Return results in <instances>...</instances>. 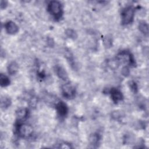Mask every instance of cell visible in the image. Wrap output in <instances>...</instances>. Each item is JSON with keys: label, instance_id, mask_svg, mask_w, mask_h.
<instances>
[{"label": "cell", "instance_id": "1", "mask_svg": "<svg viewBox=\"0 0 149 149\" xmlns=\"http://www.w3.org/2000/svg\"><path fill=\"white\" fill-rule=\"evenodd\" d=\"M62 6L60 2L57 1H51L48 5V10L55 19H59L62 15Z\"/></svg>", "mask_w": 149, "mask_h": 149}, {"label": "cell", "instance_id": "2", "mask_svg": "<svg viewBox=\"0 0 149 149\" xmlns=\"http://www.w3.org/2000/svg\"><path fill=\"white\" fill-rule=\"evenodd\" d=\"M16 130L19 136L23 138L30 137L33 133V127L30 125L25 123H19Z\"/></svg>", "mask_w": 149, "mask_h": 149}, {"label": "cell", "instance_id": "3", "mask_svg": "<svg viewBox=\"0 0 149 149\" xmlns=\"http://www.w3.org/2000/svg\"><path fill=\"white\" fill-rule=\"evenodd\" d=\"M134 16V8L127 6L122 12V22L123 24H129L133 21Z\"/></svg>", "mask_w": 149, "mask_h": 149}, {"label": "cell", "instance_id": "4", "mask_svg": "<svg viewBox=\"0 0 149 149\" xmlns=\"http://www.w3.org/2000/svg\"><path fill=\"white\" fill-rule=\"evenodd\" d=\"M117 59L119 62L127 63L130 65H134L135 63L133 55L129 51H121L118 55Z\"/></svg>", "mask_w": 149, "mask_h": 149}, {"label": "cell", "instance_id": "5", "mask_svg": "<svg viewBox=\"0 0 149 149\" xmlns=\"http://www.w3.org/2000/svg\"><path fill=\"white\" fill-rule=\"evenodd\" d=\"M62 93L63 97L70 99L74 97L76 88L72 84L66 83L62 86Z\"/></svg>", "mask_w": 149, "mask_h": 149}, {"label": "cell", "instance_id": "6", "mask_svg": "<svg viewBox=\"0 0 149 149\" xmlns=\"http://www.w3.org/2000/svg\"><path fill=\"white\" fill-rule=\"evenodd\" d=\"M5 29L6 31L9 34H15L19 31L17 25L12 21H8L5 24Z\"/></svg>", "mask_w": 149, "mask_h": 149}, {"label": "cell", "instance_id": "7", "mask_svg": "<svg viewBox=\"0 0 149 149\" xmlns=\"http://www.w3.org/2000/svg\"><path fill=\"white\" fill-rule=\"evenodd\" d=\"M56 109L59 115L61 117L66 116L68 112L67 105L62 101H59L56 104Z\"/></svg>", "mask_w": 149, "mask_h": 149}, {"label": "cell", "instance_id": "8", "mask_svg": "<svg viewBox=\"0 0 149 149\" xmlns=\"http://www.w3.org/2000/svg\"><path fill=\"white\" fill-rule=\"evenodd\" d=\"M110 93L112 99L115 103H118L123 100V97L122 93L119 90L115 88H112L110 91Z\"/></svg>", "mask_w": 149, "mask_h": 149}, {"label": "cell", "instance_id": "9", "mask_svg": "<svg viewBox=\"0 0 149 149\" xmlns=\"http://www.w3.org/2000/svg\"><path fill=\"white\" fill-rule=\"evenodd\" d=\"M16 115L19 121L24 120L29 115V110L26 108H19L16 111Z\"/></svg>", "mask_w": 149, "mask_h": 149}, {"label": "cell", "instance_id": "10", "mask_svg": "<svg viewBox=\"0 0 149 149\" xmlns=\"http://www.w3.org/2000/svg\"><path fill=\"white\" fill-rule=\"evenodd\" d=\"M55 72L58 77L62 80L66 81L68 79V74L66 70L61 66H56L55 68Z\"/></svg>", "mask_w": 149, "mask_h": 149}, {"label": "cell", "instance_id": "11", "mask_svg": "<svg viewBox=\"0 0 149 149\" xmlns=\"http://www.w3.org/2000/svg\"><path fill=\"white\" fill-rule=\"evenodd\" d=\"M18 69H19V65L15 61H13L10 62L8 66V73L11 75L16 74V72L18 71Z\"/></svg>", "mask_w": 149, "mask_h": 149}, {"label": "cell", "instance_id": "12", "mask_svg": "<svg viewBox=\"0 0 149 149\" xmlns=\"http://www.w3.org/2000/svg\"><path fill=\"white\" fill-rule=\"evenodd\" d=\"M101 136L98 133H94L91 134L89 137V142L91 145L94 146H97L100 140Z\"/></svg>", "mask_w": 149, "mask_h": 149}, {"label": "cell", "instance_id": "13", "mask_svg": "<svg viewBox=\"0 0 149 149\" xmlns=\"http://www.w3.org/2000/svg\"><path fill=\"white\" fill-rule=\"evenodd\" d=\"M139 29L140 31L146 36L148 34V26L145 20H141L139 23Z\"/></svg>", "mask_w": 149, "mask_h": 149}, {"label": "cell", "instance_id": "14", "mask_svg": "<svg viewBox=\"0 0 149 149\" xmlns=\"http://www.w3.org/2000/svg\"><path fill=\"white\" fill-rule=\"evenodd\" d=\"M11 103H12L11 100L8 97H4L1 98V108L3 109L8 108L9 107H10V105H11Z\"/></svg>", "mask_w": 149, "mask_h": 149}, {"label": "cell", "instance_id": "15", "mask_svg": "<svg viewBox=\"0 0 149 149\" xmlns=\"http://www.w3.org/2000/svg\"><path fill=\"white\" fill-rule=\"evenodd\" d=\"M10 84V80L8 76L3 74L0 75V84L1 87H6Z\"/></svg>", "mask_w": 149, "mask_h": 149}, {"label": "cell", "instance_id": "16", "mask_svg": "<svg viewBox=\"0 0 149 149\" xmlns=\"http://www.w3.org/2000/svg\"><path fill=\"white\" fill-rule=\"evenodd\" d=\"M65 34L70 39L75 40L77 37V34L76 32L71 29H68L65 30Z\"/></svg>", "mask_w": 149, "mask_h": 149}, {"label": "cell", "instance_id": "17", "mask_svg": "<svg viewBox=\"0 0 149 149\" xmlns=\"http://www.w3.org/2000/svg\"><path fill=\"white\" fill-rule=\"evenodd\" d=\"M108 66L112 69H116L118 67L119 65V61L116 59V60H111L109 61L108 63Z\"/></svg>", "mask_w": 149, "mask_h": 149}, {"label": "cell", "instance_id": "18", "mask_svg": "<svg viewBox=\"0 0 149 149\" xmlns=\"http://www.w3.org/2000/svg\"><path fill=\"white\" fill-rule=\"evenodd\" d=\"M129 87L130 88V89L132 90V91H133L134 93H137V90H138V87H137V85L136 84V83L134 81H130L129 83Z\"/></svg>", "mask_w": 149, "mask_h": 149}, {"label": "cell", "instance_id": "19", "mask_svg": "<svg viewBox=\"0 0 149 149\" xmlns=\"http://www.w3.org/2000/svg\"><path fill=\"white\" fill-rule=\"evenodd\" d=\"M122 74L125 76H128L129 74V69L127 67H124L122 69Z\"/></svg>", "mask_w": 149, "mask_h": 149}, {"label": "cell", "instance_id": "20", "mask_svg": "<svg viewBox=\"0 0 149 149\" xmlns=\"http://www.w3.org/2000/svg\"><path fill=\"white\" fill-rule=\"evenodd\" d=\"M59 147H58V148H72V147L70 146V144H67L66 143H61L59 144Z\"/></svg>", "mask_w": 149, "mask_h": 149}, {"label": "cell", "instance_id": "21", "mask_svg": "<svg viewBox=\"0 0 149 149\" xmlns=\"http://www.w3.org/2000/svg\"><path fill=\"white\" fill-rule=\"evenodd\" d=\"M120 116V113L118 111H115L112 113V118L115 119H118Z\"/></svg>", "mask_w": 149, "mask_h": 149}, {"label": "cell", "instance_id": "22", "mask_svg": "<svg viewBox=\"0 0 149 149\" xmlns=\"http://www.w3.org/2000/svg\"><path fill=\"white\" fill-rule=\"evenodd\" d=\"M104 42L105 45L106 46H108V47L111 46V44H112L111 40L110 38H109L108 37L105 38V39L104 40Z\"/></svg>", "mask_w": 149, "mask_h": 149}, {"label": "cell", "instance_id": "23", "mask_svg": "<svg viewBox=\"0 0 149 149\" xmlns=\"http://www.w3.org/2000/svg\"><path fill=\"white\" fill-rule=\"evenodd\" d=\"M8 5V2L6 1H1V3H0V6L1 9H5Z\"/></svg>", "mask_w": 149, "mask_h": 149}, {"label": "cell", "instance_id": "24", "mask_svg": "<svg viewBox=\"0 0 149 149\" xmlns=\"http://www.w3.org/2000/svg\"><path fill=\"white\" fill-rule=\"evenodd\" d=\"M47 44L50 47H52L54 45V40H52V38H48V40H47Z\"/></svg>", "mask_w": 149, "mask_h": 149}]
</instances>
